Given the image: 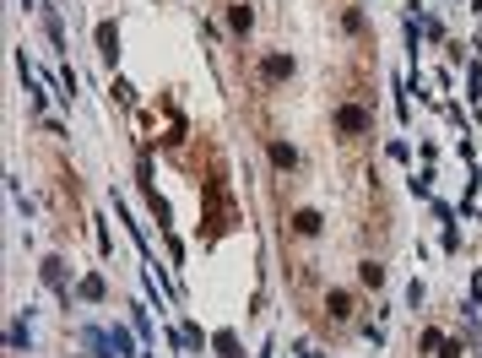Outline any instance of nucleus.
<instances>
[{"instance_id": "7", "label": "nucleus", "mask_w": 482, "mask_h": 358, "mask_svg": "<svg viewBox=\"0 0 482 358\" xmlns=\"http://www.w3.org/2000/svg\"><path fill=\"white\" fill-rule=\"evenodd\" d=\"M271 163H277V169H293V163H298V152L287 147V142H271Z\"/></svg>"}, {"instance_id": "8", "label": "nucleus", "mask_w": 482, "mask_h": 358, "mask_svg": "<svg viewBox=\"0 0 482 358\" xmlns=\"http://www.w3.org/2000/svg\"><path fill=\"white\" fill-rule=\"evenodd\" d=\"M358 277L369 282V288H380V282H385V266H380V261H363V266H358Z\"/></svg>"}, {"instance_id": "2", "label": "nucleus", "mask_w": 482, "mask_h": 358, "mask_svg": "<svg viewBox=\"0 0 482 358\" xmlns=\"http://www.w3.org/2000/svg\"><path fill=\"white\" fill-rule=\"evenodd\" d=\"M287 76H293V55H266V60H261V82L266 87L287 82Z\"/></svg>"}, {"instance_id": "6", "label": "nucleus", "mask_w": 482, "mask_h": 358, "mask_svg": "<svg viewBox=\"0 0 482 358\" xmlns=\"http://www.w3.org/2000/svg\"><path fill=\"white\" fill-rule=\"evenodd\" d=\"M98 49H103V60H114V49H120V33H114L109 22L98 27Z\"/></svg>"}, {"instance_id": "4", "label": "nucleus", "mask_w": 482, "mask_h": 358, "mask_svg": "<svg viewBox=\"0 0 482 358\" xmlns=\"http://www.w3.org/2000/svg\"><path fill=\"white\" fill-rule=\"evenodd\" d=\"M325 310H331L336 320H352V294H342V288H336V294L325 298Z\"/></svg>"}, {"instance_id": "9", "label": "nucleus", "mask_w": 482, "mask_h": 358, "mask_svg": "<svg viewBox=\"0 0 482 358\" xmlns=\"http://www.w3.org/2000/svg\"><path fill=\"white\" fill-rule=\"evenodd\" d=\"M81 298H103V277H87L81 282Z\"/></svg>"}, {"instance_id": "3", "label": "nucleus", "mask_w": 482, "mask_h": 358, "mask_svg": "<svg viewBox=\"0 0 482 358\" xmlns=\"http://www.w3.org/2000/svg\"><path fill=\"white\" fill-rule=\"evenodd\" d=\"M293 233H303V239H315V233H320V212H293Z\"/></svg>"}, {"instance_id": "5", "label": "nucleus", "mask_w": 482, "mask_h": 358, "mask_svg": "<svg viewBox=\"0 0 482 358\" xmlns=\"http://www.w3.org/2000/svg\"><path fill=\"white\" fill-rule=\"evenodd\" d=\"M249 22H255L249 6H228V27H233V33H249Z\"/></svg>"}, {"instance_id": "1", "label": "nucleus", "mask_w": 482, "mask_h": 358, "mask_svg": "<svg viewBox=\"0 0 482 358\" xmlns=\"http://www.w3.org/2000/svg\"><path fill=\"white\" fill-rule=\"evenodd\" d=\"M336 130H342V136H363V130H374V114L358 109V104H342L336 109Z\"/></svg>"}]
</instances>
